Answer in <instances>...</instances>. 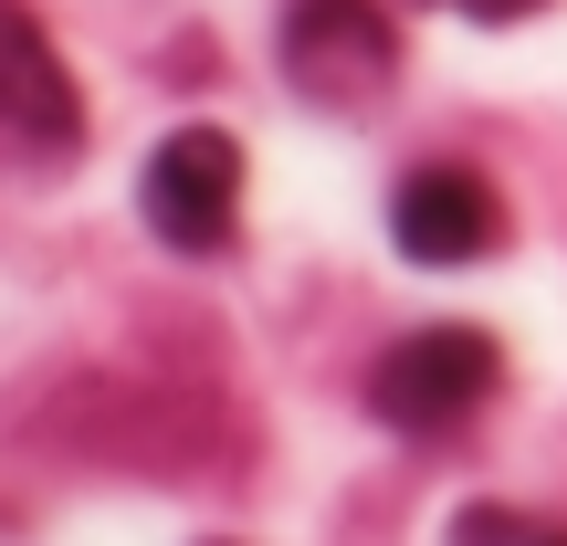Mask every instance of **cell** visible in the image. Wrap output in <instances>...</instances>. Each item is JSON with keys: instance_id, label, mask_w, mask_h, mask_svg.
<instances>
[{"instance_id": "obj_1", "label": "cell", "mask_w": 567, "mask_h": 546, "mask_svg": "<svg viewBox=\"0 0 567 546\" xmlns=\"http://www.w3.org/2000/svg\"><path fill=\"white\" fill-rule=\"evenodd\" d=\"M494 379H505V358H494L484 326H421L368 368V400H379L389 431H452L494 400Z\"/></svg>"}, {"instance_id": "obj_2", "label": "cell", "mask_w": 567, "mask_h": 546, "mask_svg": "<svg viewBox=\"0 0 567 546\" xmlns=\"http://www.w3.org/2000/svg\"><path fill=\"white\" fill-rule=\"evenodd\" d=\"M74 137H84V105H74L53 32L21 0H0V158L53 168V158H74Z\"/></svg>"}, {"instance_id": "obj_3", "label": "cell", "mask_w": 567, "mask_h": 546, "mask_svg": "<svg viewBox=\"0 0 567 546\" xmlns=\"http://www.w3.org/2000/svg\"><path fill=\"white\" fill-rule=\"evenodd\" d=\"M137 200H147V231H158V243L221 253L231 243V210H243V147H231L221 126H179V137H158Z\"/></svg>"}, {"instance_id": "obj_4", "label": "cell", "mask_w": 567, "mask_h": 546, "mask_svg": "<svg viewBox=\"0 0 567 546\" xmlns=\"http://www.w3.org/2000/svg\"><path fill=\"white\" fill-rule=\"evenodd\" d=\"M284 74L305 84V95H379L389 74H400V42H389L379 0H295V21H284Z\"/></svg>"}, {"instance_id": "obj_5", "label": "cell", "mask_w": 567, "mask_h": 546, "mask_svg": "<svg viewBox=\"0 0 567 546\" xmlns=\"http://www.w3.org/2000/svg\"><path fill=\"white\" fill-rule=\"evenodd\" d=\"M389 231H400L410 264H484V253L505 243V210H494V189L473 179L463 158H431V168H410V179H400Z\"/></svg>"}, {"instance_id": "obj_6", "label": "cell", "mask_w": 567, "mask_h": 546, "mask_svg": "<svg viewBox=\"0 0 567 546\" xmlns=\"http://www.w3.org/2000/svg\"><path fill=\"white\" fill-rule=\"evenodd\" d=\"M452 11H473V21H526V11H547V0H452Z\"/></svg>"}, {"instance_id": "obj_7", "label": "cell", "mask_w": 567, "mask_h": 546, "mask_svg": "<svg viewBox=\"0 0 567 546\" xmlns=\"http://www.w3.org/2000/svg\"><path fill=\"white\" fill-rule=\"evenodd\" d=\"M515 546H567V536H515Z\"/></svg>"}]
</instances>
